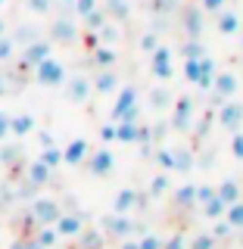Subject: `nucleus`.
Instances as JSON below:
<instances>
[{
	"label": "nucleus",
	"mask_w": 243,
	"mask_h": 249,
	"mask_svg": "<svg viewBox=\"0 0 243 249\" xmlns=\"http://www.w3.org/2000/svg\"><path fill=\"white\" fill-rule=\"evenodd\" d=\"M59 78H62V69L56 66V62H50V59L37 62V81L41 84H56Z\"/></svg>",
	"instance_id": "obj_1"
},
{
	"label": "nucleus",
	"mask_w": 243,
	"mask_h": 249,
	"mask_svg": "<svg viewBox=\"0 0 243 249\" xmlns=\"http://www.w3.org/2000/svg\"><path fill=\"white\" fill-rule=\"evenodd\" d=\"M28 131H31V119H28V115H16V119H10V134L22 137V134H28Z\"/></svg>",
	"instance_id": "obj_2"
},
{
	"label": "nucleus",
	"mask_w": 243,
	"mask_h": 249,
	"mask_svg": "<svg viewBox=\"0 0 243 249\" xmlns=\"http://www.w3.org/2000/svg\"><path fill=\"white\" fill-rule=\"evenodd\" d=\"M44 56H47V47L44 44H35V47H28V50H25L22 62H25V66H35V62H44Z\"/></svg>",
	"instance_id": "obj_3"
},
{
	"label": "nucleus",
	"mask_w": 243,
	"mask_h": 249,
	"mask_svg": "<svg viewBox=\"0 0 243 249\" xmlns=\"http://www.w3.org/2000/svg\"><path fill=\"white\" fill-rule=\"evenodd\" d=\"M35 215L41 218V221H50V218L56 215V206H53V202H37V206H35Z\"/></svg>",
	"instance_id": "obj_4"
},
{
	"label": "nucleus",
	"mask_w": 243,
	"mask_h": 249,
	"mask_svg": "<svg viewBox=\"0 0 243 249\" xmlns=\"http://www.w3.org/2000/svg\"><path fill=\"white\" fill-rule=\"evenodd\" d=\"M10 56H13V41L3 35V37H0V62H6Z\"/></svg>",
	"instance_id": "obj_5"
},
{
	"label": "nucleus",
	"mask_w": 243,
	"mask_h": 249,
	"mask_svg": "<svg viewBox=\"0 0 243 249\" xmlns=\"http://www.w3.org/2000/svg\"><path fill=\"white\" fill-rule=\"evenodd\" d=\"M6 134H10V115H6V112H0V140H3Z\"/></svg>",
	"instance_id": "obj_6"
},
{
	"label": "nucleus",
	"mask_w": 243,
	"mask_h": 249,
	"mask_svg": "<svg viewBox=\"0 0 243 249\" xmlns=\"http://www.w3.org/2000/svg\"><path fill=\"white\" fill-rule=\"evenodd\" d=\"M75 159H81V143L69 146V162H75Z\"/></svg>",
	"instance_id": "obj_7"
},
{
	"label": "nucleus",
	"mask_w": 243,
	"mask_h": 249,
	"mask_svg": "<svg viewBox=\"0 0 243 249\" xmlns=\"http://www.w3.org/2000/svg\"><path fill=\"white\" fill-rule=\"evenodd\" d=\"M6 35V25H3V19H0V37H3Z\"/></svg>",
	"instance_id": "obj_8"
},
{
	"label": "nucleus",
	"mask_w": 243,
	"mask_h": 249,
	"mask_svg": "<svg viewBox=\"0 0 243 249\" xmlns=\"http://www.w3.org/2000/svg\"><path fill=\"white\" fill-rule=\"evenodd\" d=\"M3 3H6V0H0V6H3Z\"/></svg>",
	"instance_id": "obj_9"
},
{
	"label": "nucleus",
	"mask_w": 243,
	"mask_h": 249,
	"mask_svg": "<svg viewBox=\"0 0 243 249\" xmlns=\"http://www.w3.org/2000/svg\"><path fill=\"white\" fill-rule=\"evenodd\" d=\"M13 249H22V246H13Z\"/></svg>",
	"instance_id": "obj_10"
}]
</instances>
